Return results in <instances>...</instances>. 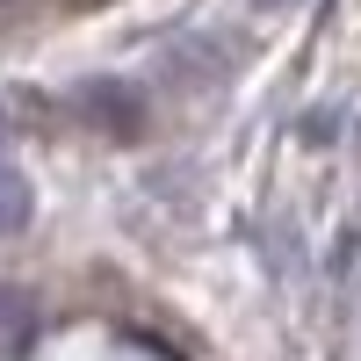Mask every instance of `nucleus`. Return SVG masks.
Wrapping results in <instances>:
<instances>
[{
    "label": "nucleus",
    "mask_w": 361,
    "mask_h": 361,
    "mask_svg": "<svg viewBox=\"0 0 361 361\" xmlns=\"http://www.w3.org/2000/svg\"><path fill=\"white\" fill-rule=\"evenodd\" d=\"M260 8H296V0H260Z\"/></svg>",
    "instance_id": "3"
},
{
    "label": "nucleus",
    "mask_w": 361,
    "mask_h": 361,
    "mask_svg": "<svg viewBox=\"0 0 361 361\" xmlns=\"http://www.w3.org/2000/svg\"><path fill=\"white\" fill-rule=\"evenodd\" d=\"M73 116L87 130L137 137L145 116H152V102H145V87H130V80H87V87H73Z\"/></svg>",
    "instance_id": "1"
},
{
    "label": "nucleus",
    "mask_w": 361,
    "mask_h": 361,
    "mask_svg": "<svg viewBox=\"0 0 361 361\" xmlns=\"http://www.w3.org/2000/svg\"><path fill=\"white\" fill-rule=\"evenodd\" d=\"M29 224V180L0 159V231H22Z\"/></svg>",
    "instance_id": "2"
},
{
    "label": "nucleus",
    "mask_w": 361,
    "mask_h": 361,
    "mask_svg": "<svg viewBox=\"0 0 361 361\" xmlns=\"http://www.w3.org/2000/svg\"><path fill=\"white\" fill-rule=\"evenodd\" d=\"M0 137H8V130H0Z\"/></svg>",
    "instance_id": "4"
}]
</instances>
